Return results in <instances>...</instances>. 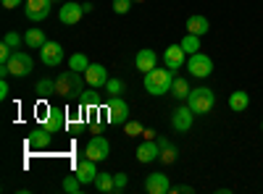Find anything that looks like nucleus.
<instances>
[{"mask_svg":"<svg viewBox=\"0 0 263 194\" xmlns=\"http://www.w3.org/2000/svg\"><path fill=\"white\" fill-rule=\"evenodd\" d=\"M50 142H53V132L42 123V126H37V128H32L29 132V147H37V149H45V147H50Z\"/></svg>","mask_w":263,"mask_h":194,"instance_id":"nucleus-17","label":"nucleus"},{"mask_svg":"<svg viewBox=\"0 0 263 194\" xmlns=\"http://www.w3.org/2000/svg\"><path fill=\"white\" fill-rule=\"evenodd\" d=\"M105 113H108V123H114V126H124L129 121V105L126 100L119 95V97H111L105 105Z\"/></svg>","mask_w":263,"mask_h":194,"instance_id":"nucleus-4","label":"nucleus"},{"mask_svg":"<svg viewBox=\"0 0 263 194\" xmlns=\"http://www.w3.org/2000/svg\"><path fill=\"white\" fill-rule=\"evenodd\" d=\"M42 123H45L53 134H61L63 128H66V123H69V113H66L63 107L50 105V107H48V113H45V118H42Z\"/></svg>","mask_w":263,"mask_h":194,"instance_id":"nucleus-8","label":"nucleus"},{"mask_svg":"<svg viewBox=\"0 0 263 194\" xmlns=\"http://www.w3.org/2000/svg\"><path fill=\"white\" fill-rule=\"evenodd\" d=\"M174 71L166 66V69H153V71H147L145 74V79H142V84H145V92L147 95H163V92H171V84H174Z\"/></svg>","mask_w":263,"mask_h":194,"instance_id":"nucleus-1","label":"nucleus"},{"mask_svg":"<svg viewBox=\"0 0 263 194\" xmlns=\"http://www.w3.org/2000/svg\"><path fill=\"white\" fill-rule=\"evenodd\" d=\"M192 90H190V84L184 81V79H174V84H171V95L177 97V100H187V95H190Z\"/></svg>","mask_w":263,"mask_h":194,"instance_id":"nucleus-27","label":"nucleus"},{"mask_svg":"<svg viewBox=\"0 0 263 194\" xmlns=\"http://www.w3.org/2000/svg\"><path fill=\"white\" fill-rule=\"evenodd\" d=\"M132 3H135V0H114V11L116 13H129V8H132Z\"/></svg>","mask_w":263,"mask_h":194,"instance_id":"nucleus-34","label":"nucleus"},{"mask_svg":"<svg viewBox=\"0 0 263 194\" xmlns=\"http://www.w3.org/2000/svg\"><path fill=\"white\" fill-rule=\"evenodd\" d=\"M158 144H161V155H158V160H161L163 165H174V163H177V158H179L177 144H174L171 139H166V137H161Z\"/></svg>","mask_w":263,"mask_h":194,"instance_id":"nucleus-20","label":"nucleus"},{"mask_svg":"<svg viewBox=\"0 0 263 194\" xmlns=\"http://www.w3.org/2000/svg\"><path fill=\"white\" fill-rule=\"evenodd\" d=\"M103 90L111 95V97H119V95L124 92V81H121V79H108V84H105Z\"/></svg>","mask_w":263,"mask_h":194,"instance_id":"nucleus-31","label":"nucleus"},{"mask_svg":"<svg viewBox=\"0 0 263 194\" xmlns=\"http://www.w3.org/2000/svg\"><path fill=\"white\" fill-rule=\"evenodd\" d=\"M95 186H98V191H103V194H114V191H116V186H114V174H98Z\"/></svg>","mask_w":263,"mask_h":194,"instance_id":"nucleus-24","label":"nucleus"},{"mask_svg":"<svg viewBox=\"0 0 263 194\" xmlns=\"http://www.w3.org/2000/svg\"><path fill=\"white\" fill-rule=\"evenodd\" d=\"M3 3V8H16V6H21V0H0Z\"/></svg>","mask_w":263,"mask_h":194,"instance_id":"nucleus-38","label":"nucleus"},{"mask_svg":"<svg viewBox=\"0 0 263 194\" xmlns=\"http://www.w3.org/2000/svg\"><path fill=\"white\" fill-rule=\"evenodd\" d=\"M82 16H84V8H82L79 3H63V6L58 8V21H61V24H66V27L79 24Z\"/></svg>","mask_w":263,"mask_h":194,"instance_id":"nucleus-10","label":"nucleus"},{"mask_svg":"<svg viewBox=\"0 0 263 194\" xmlns=\"http://www.w3.org/2000/svg\"><path fill=\"white\" fill-rule=\"evenodd\" d=\"M260 128H263V123H260Z\"/></svg>","mask_w":263,"mask_h":194,"instance_id":"nucleus-44","label":"nucleus"},{"mask_svg":"<svg viewBox=\"0 0 263 194\" xmlns=\"http://www.w3.org/2000/svg\"><path fill=\"white\" fill-rule=\"evenodd\" d=\"M40 60L45 63V66H61L63 60V48L58 45V42H45V45L40 48Z\"/></svg>","mask_w":263,"mask_h":194,"instance_id":"nucleus-11","label":"nucleus"},{"mask_svg":"<svg viewBox=\"0 0 263 194\" xmlns=\"http://www.w3.org/2000/svg\"><path fill=\"white\" fill-rule=\"evenodd\" d=\"M142 137H145V139H153V137H156V132H153V128H145Z\"/></svg>","mask_w":263,"mask_h":194,"instance_id":"nucleus-40","label":"nucleus"},{"mask_svg":"<svg viewBox=\"0 0 263 194\" xmlns=\"http://www.w3.org/2000/svg\"><path fill=\"white\" fill-rule=\"evenodd\" d=\"M24 42H27L32 50H40L48 39H45V32H42V29H29V32L24 34Z\"/></svg>","mask_w":263,"mask_h":194,"instance_id":"nucleus-23","label":"nucleus"},{"mask_svg":"<svg viewBox=\"0 0 263 194\" xmlns=\"http://www.w3.org/2000/svg\"><path fill=\"white\" fill-rule=\"evenodd\" d=\"M184 50H182V45H168L166 50H163V66H168L171 71H179L182 66H184Z\"/></svg>","mask_w":263,"mask_h":194,"instance_id":"nucleus-16","label":"nucleus"},{"mask_svg":"<svg viewBox=\"0 0 263 194\" xmlns=\"http://www.w3.org/2000/svg\"><path fill=\"white\" fill-rule=\"evenodd\" d=\"M69 69H74V71H87L90 69V60H87V55L84 53H74L71 58H69Z\"/></svg>","mask_w":263,"mask_h":194,"instance_id":"nucleus-28","label":"nucleus"},{"mask_svg":"<svg viewBox=\"0 0 263 194\" xmlns=\"http://www.w3.org/2000/svg\"><path fill=\"white\" fill-rule=\"evenodd\" d=\"M53 3H58V0H53Z\"/></svg>","mask_w":263,"mask_h":194,"instance_id":"nucleus-43","label":"nucleus"},{"mask_svg":"<svg viewBox=\"0 0 263 194\" xmlns=\"http://www.w3.org/2000/svg\"><path fill=\"white\" fill-rule=\"evenodd\" d=\"M135 3H142V0H135Z\"/></svg>","mask_w":263,"mask_h":194,"instance_id":"nucleus-42","label":"nucleus"},{"mask_svg":"<svg viewBox=\"0 0 263 194\" xmlns=\"http://www.w3.org/2000/svg\"><path fill=\"white\" fill-rule=\"evenodd\" d=\"M34 92H37V97H50V95H55V79H40L37 81V87H34Z\"/></svg>","mask_w":263,"mask_h":194,"instance_id":"nucleus-25","label":"nucleus"},{"mask_svg":"<svg viewBox=\"0 0 263 194\" xmlns=\"http://www.w3.org/2000/svg\"><path fill=\"white\" fill-rule=\"evenodd\" d=\"M208 29H211V21H208L205 16L195 13V16H190V18H187V32H190V34L203 37V34H208Z\"/></svg>","mask_w":263,"mask_h":194,"instance_id":"nucleus-21","label":"nucleus"},{"mask_svg":"<svg viewBox=\"0 0 263 194\" xmlns=\"http://www.w3.org/2000/svg\"><path fill=\"white\" fill-rule=\"evenodd\" d=\"M126 174H114V186H116V191H124L126 189Z\"/></svg>","mask_w":263,"mask_h":194,"instance_id":"nucleus-35","label":"nucleus"},{"mask_svg":"<svg viewBox=\"0 0 263 194\" xmlns=\"http://www.w3.org/2000/svg\"><path fill=\"white\" fill-rule=\"evenodd\" d=\"M50 3H53V0H27L24 16L29 21H45L50 16Z\"/></svg>","mask_w":263,"mask_h":194,"instance_id":"nucleus-9","label":"nucleus"},{"mask_svg":"<svg viewBox=\"0 0 263 194\" xmlns=\"http://www.w3.org/2000/svg\"><path fill=\"white\" fill-rule=\"evenodd\" d=\"M103 132H105L103 123H95V126H92V134H103Z\"/></svg>","mask_w":263,"mask_h":194,"instance_id":"nucleus-39","label":"nucleus"},{"mask_svg":"<svg viewBox=\"0 0 263 194\" xmlns=\"http://www.w3.org/2000/svg\"><path fill=\"white\" fill-rule=\"evenodd\" d=\"M187 71L192 76H197V79H205V76L213 74V60L208 55H203V53H192L187 58Z\"/></svg>","mask_w":263,"mask_h":194,"instance_id":"nucleus-6","label":"nucleus"},{"mask_svg":"<svg viewBox=\"0 0 263 194\" xmlns=\"http://www.w3.org/2000/svg\"><path fill=\"white\" fill-rule=\"evenodd\" d=\"M82 8H84V13H92V11H95L92 3H82Z\"/></svg>","mask_w":263,"mask_h":194,"instance_id":"nucleus-41","label":"nucleus"},{"mask_svg":"<svg viewBox=\"0 0 263 194\" xmlns=\"http://www.w3.org/2000/svg\"><path fill=\"white\" fill-rule=\"evenodd\" d=\"M74 174H77V179H79L82 184H95V179H98V163L90 160V158H84V160L77 163Z\"/></svg>","mask_w":263,"mask_h":194,"instance_id":"nucleus-13","label":"nucleus"},{"mask_svg":"<svg viewBox=\"0 0 263 194\" xmlns=\"http://www.w3.org/2000/svg\"><path fill=\"white\" fill-rule=\"evenodd\" d=\"M187 105H190V111H192L195 116H205V113L213 111L216 95H213V90H208V87H197V90H192V92L187 95Z\"/></svg>","mask_w":263,"mask_h":194,"instance_id":"nucleus-3","label":"nucleus"},{"mask_svg":"<svg viewBox=\"0 0 263 194\" xmlns=\"http://www.w3.org/2000/svg\"><path fill=\"white\" fill-rule=\"evenodd\" d=\"M3 42H6V45H8V48H13V50H18V45H21V42H24V37H21V34H16V32H8V34L3 37Z\"/></svg>","mask_w":263,"mask_h":194,"instance_id":"nucleus-33","label":"nucleus"},{"mask_svg":"<svg viewBox=\"0 0 263 194\" xmlns=\"http://www.w3.org/2000/svg\"><path fill=\"white\" fill-rule=\"evenodd\" d=\"M142 132H145V128H142L140 121H132V118H129V121L124 123V134H126V137H140Z\"/></svg>","mask_w":263,"mask_h":194,"instance_id":"nucleus-32","label":"nucleus"},{"mask_svg":"<svg viewBox=\"0 0 263 194\" xmlns=\"http://www.w3.org/2000/svg\"><path fill=\"white\" fill-rule=\"evenodd\" d=\"M61 189H63L66 194H79V191H82V181L77 179V174H74V176H66L63 184H61Z\"/></svg>","mask_w":263,"mask_h":194,"instance_id":"nucleus-30","label":"nucleus"},{"mask_svg":"<svg viewBox=\"0 0 263 194\" xmlns=\"http://www.w3.org/2000/svg\"><path fill=\"white\" fill-rule=\"evenodd\" d=\"M192 121H195V113L190 111V105H187V107H177V111H174V116H171V126H174V132H179V134L190 132Z\"/></svg>","mask_w":263,"mask_h":194,"instance_id":"nucleus-12","label":"nucleus"},{"mask_svg":"<svg viewBox=\"0 0 263 194\" xmlns=\"http://www.w3.org/2000/svg\"><path fill=\"white\" fill-rule=\"evenodd\" d=\"M11 55H13V48H8L6 42H3V45H0V63H8Z\"/></svg>","mask_w":263,"mask_h":194,"instance_id":"nucleus-36","label":"nucleus"},{"mask_svg":"<svg viewBox=\"0 0 263 194\" xmlns=\"http://www.w3.org/2000/svg\"><path fill=\"white\" fill-rule=\"evenodd\" d=\"M248 105H250V95L245 90H237V92L229 95V111L242 113V111H248Z\"/></svg>","mask_w":263,"mask_h":194,"instance_id":"nucleus-22","label":"nucleus"},{"mask_svg":"<svg viewBox=\"0 0 263 194\" xmlns=\"http://www.w3.org/2000/svg\"><path fill=\"white\" fill-rule=\"evenodd\" d=\"M108 153H111V144H108V139H105L103 134L90 137V142H87V147H84V158H90V160H95V163L105 160Z\"/></svg>","mask_w":263,"mask_h":194,"instance_id":"nucleus-7","label":"nucleus"},{"mask_svg":"<svg viewBox=\"0 0 263 194\" xmlns=\"http://www.w3.org/2000/svg\"><path fill=\"white\" fill-rule=\"evenodd\" d=\"M145 191H147V194H168V191H171L168 176H163L161 170H158V174H150V176L145 179Z\"/></svg>","mask_w":263,"mask_h":194,"instance_id":"nucleus-15","label":"nucleus"},{"mask_svg":"<svg viewBox=\"0 0 263 194\" xmlns=\"http://www.w3.org/2000/svg\"><path fill=\"white\" fill-rule=\"evenodd\" d=\"M84 79H87V84L90 87H95V90H100V87H105L108 84V71H105V66H100V63H90V69L84 71Z\"/></svg>","mask_w":263,"mask_h":194,"instance_id":"nucleus-14","label":"nucleus"},{"mask_svg":"<svg viewBox=\"0 0 263 194\" xmlns=\"http://www.w3.org/2000/svg\"><path fill=\"white\" fill-rule=\"evenodd\" d=\"M158 155H161V144L153 142V139H147L137 147V160L140 163H153V160H158Z\"/></svg>","mask_w":263,"mask_h":194,"instance_id":"nucleus-19","label":"nucleus"},{"mask_svg":"<svg viewBox=\"0 0 263 194\" xmlns=\"http://www.w3.org/2000/svg\"><path fill=\"white\" fill-rule=\"evenodd\" d=\"M179 45H182V50H184L187 55H192V53H197V50H200V37L187 32V34L182 37V42H179Z\"/></svg>","mask_w":263,"mask_h":194,"instance_id":"nucleus-26","label":"nucleus"},{"mask_svg":"<svg viewBox=\"0 0 263 194\" xmlns=\"http://www.w3.org/2000/svg\"><path fill=\"white\" fill-rule=\"evenodd\" d=\"M8 92H11V87H8V81L3 79L0 81V100H8Z\"/></svg>","mask_w":263,"mask_h":194,"instance_id":"nucleus-37","label":"nucleus"},{"mask_svg":"<svg viewBox=\"0 0 263 194\" xmlns=\"http://www.w3.org/2000/svg\"><path fill=\"white\" fill-rule=\"evenodd\" d=\"M158 66V53L156 50H140L137 53V58H135V69L137 71H142V74H147V71H153V69H156Z\"/></svg>","mask_w":263,"mask_h":194,"instance_id":"nucleus-18","label":"nucleus"},{"mask_svg":"<svg viewBox=\"0 0 263 194\" xmlns=\"http://www.w3.org/2000/svg\"><path fill=\"white\" fill-rule=\"evenodd\" d=\"M79 102H82V107H87V111H95V107H100V92H82Z\"/></svg>","mask_w":263,"mask_h":194,"instance_id":"nucleus-29","label":"nucleus"},{"mask_svg":"<svg viewBox=\"0 0 263 194\" xmlns=\"http://www.w3.org/2000/svg\"><path fill=\"white\" fill-rule=\"evenodd\" d=\"M0 66H6L11 76H27V74L32 71V66H34V60H32L29 53H18V50H13L11 60H8V63H0Z\"/></svg>","mask_w":263,"mask_h":194,"instance_id":"nucleus-5","label":"nucleus"},{"mask_svg":"<svg viewBox=\"0 0 263 194\" xmlns=\"http://www.w3.org/2000/svg\"><path fill=\"white\" fill-rule=\"evenodd\" d=\"M84 74L82 71H74V69H69V71H63L58 79H55V95H63V97H82V92H84Z\"/></svg>","mask_w":263,"mask_h":194,"instance_id":"nucleus-2","label":"nucleus"}]
</instances>
